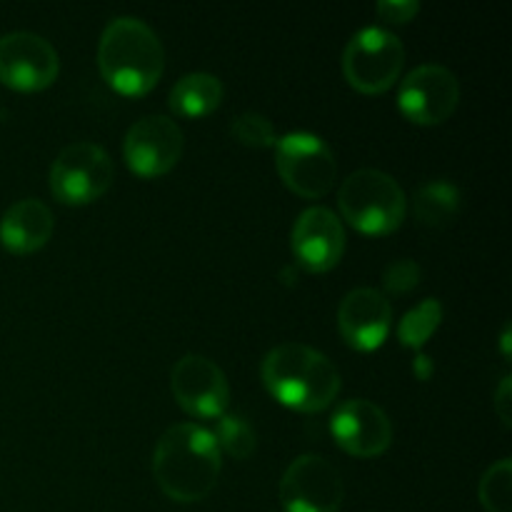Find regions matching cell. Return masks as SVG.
<instances>
[{
	"mask_svg": "<svg viewBox=\"0 0 512 512\" xmlns=\"http://www.w3.org/2000/svg\"><path fill=\"white\" fill-rule=\"evenodd\" d=\"M113 178L110 155L100 145L80 140L65 145L50 165V193L63 205H90L108 193Z\"/></svg>",
	"mask_w": 512,
	"mask_h": 512,
	"instance_id": "cell-7",
	"label": "cell"
},
{
	"mask_svg": "<svg viewBox=\"0 0 512 512\" xmlns=\"http://www.w3.org/2000/svg\"><path fill=\"white\" fill-rule=\"evenodd\" d=\"M460 83L445 65H420L410 70L398 90L400 113L418 125H440L458 110Z\"/></svg>",
	"mask_w": 512,
	"mask_h": 512,
	"instance_id": "cell-10",
	"label": "cell"
},
{
	"mask_svg": "<svg viewBox=\"0 0 512 512\" xmlns=\"http://www.w3.org/2000/svg\"><path fill=\"white\" fill-rule=\"evenodd\" d=\"M343 500V475L323 455H300L280 480V505L285 512H340Z\"/></svg>",
	"mask_w": 512,
	"mask_h": 512,
	"instance_id": "cell-8",
	"label": "cell"
},
{
	"mask_svg": "<svg viewBox=\"0 0 512 512\" xmlns=\"http://www.w3.org/2000/svg\"><path fill=\"white\" fill-rule=\"evenodd\" d=\"M338 205L358 233L373 238L395 233L408 215V195L398 180L375 168L348 175L338 190Z\"/></svg>",
	"mask_w": 512,
	"mask_h": 512,
	"instance_id": "cell-4",
	"label": "cell"
},
{
	"mask_svg": "<svg viewBox=\"0 0 512 512\" xmlns=\"http://www.w3.org/2000/svg\"><path fill=\"white\" fill-rule=\"evenodd\" d=\"M185 138L180 125L165 115H145L125 133L123 155L140 178H160L178 165Z\"/></svg>",
	"mask_w": 512,
	"mask_h": 512,
	"instance_id": "cell-11",
	"label": "cell"
},
{
	"mask_svg": "<svg viewBox=\"0 0 512 512\" xmlns=\"http://www.w3.org/2000/svg\"><path fill=\"white\" fill-rule=\"evenodd\" d=\"M335 443L353 458H378L393 445V423L380 405L365 398L345 400L330 420Z\"/></svg>",
	"mask_w": 512,
	"mask_h": 512,
	"instance_id": "cell-13",
	"label": "cell"
},
{
	"mask_svg": "<svg viewBox=\"0 0 512 512\" xmlns=\"http://www.w3.org/2000/svg\"><path fill=\"white\" fill-rule=\"evenodd\" d=\"M348 235L345 225L333 210L308 208L295 220L290 233V248L300 268L308 273H328L343 260Z\"/></svg>",
	"mask_w": 512,
	"mask_h": 512,
	"instance_id": "cell-14",
	"label": "cell"
},
{
	"mask_svg": "<svg viewBox=\"0 0 512 512\" xmlns=\"http://www.w3.org/2000/svg\"><path fill=\"white\" fill-rule=\"evenodd\" d=\"M230 133L245 148H275L278 143L273 123L260 113H240L230 125Z\"/></svg>",
	"mask_w": 512,
	"mask_h": 512,
	"instance_id": "cell-22",
	"label": "cell"
},
{
	"mask_svg": "<svg viewBox=\"0 0 512 512\" xmlns=\"http://www.w3.org/2000/svg\"><path fill=\"white\" fill-rule=\"evenodd\" d=\"M168 103L180 118H205L223 103V83L210 73L183 75L170 90Z\"/></svg>",
	"mask_w": 512,
	"mask_h": 512,
	"instance_id": "cell-17",
	"label": "cell"
},
{
	"mask_svg": "<svg viewBox=\"0 0 512 512\" xmlns=\"http://www.w3.org/2000/svg\"><path fill=\"white\" fill-rule=\"evenodd\" d=\"M170 390L180 408L200 420L228 413L230 385L223 370L203 355H183L170 370Z\"/></svg>",
	"mask_w": 512,
	"mask_h": 512,
	"instance_id": "cell-9",
	"label": "cell"
},
{
	"mask_svg": "<svg viewBox=\"0 0 512 512\" xmlns=\"http://www.w3.org/2000/svg\"><path fill=\"white\" fill-rule=\"evenodd\" d=\"M493 408L495 413H498V418L503 420L505 428H510L512 425V378L510 375H505V378L500 380L498 390H495Z\"/></svg>",
	"mask_w": 512,
	"mask_h": 512,
	"instance_id": "cell-25",
	"label": "cell"
},
{
	"mask_svg": "<svg viewBox=\"0 0 512 512\" xmlns=\"http://www.w3.org/2000/svg\"><path fill=\"white\" fill-rule=\"evenodd\" d=\"M58 50L35 33H8L0 38V83L20 93H38L55 83Z\"/></svg>",
	"mask_w": 512,
	"mask_h": 512,
	"instance_id": "cell-12",
	"label": "cell"
},
{
	"mask_svg": "<svg viewBox=\"0 0 512 512\" xmlns=\"http://www.w3.org/2000/svg\"><path fill=\"white\" fill-rule=\"evenodd\" d=\"M460 210V190L448 180H430L418 188L413 198V213L418 223L428 228H445Z\"/></svg>",
	"mask_w": 512,
	"mask_h": 512,
	"instance_id": "cell-18",
	"label": "cell"
},
{
	"mask_svg": "<svg viewBox=\"0 0 512 512\" xmlns=\"http://www.w3.org/2000/svg\"><path fill=\"white\" fill-rule=\"evenodd\" d=\"M213 438L218 443L220 453L233 455L235 460H245L255 453V445H258V438H255V430L243 415H220L215 420Z\"/></svg>",
	"mask_w": 512,
	"mask_h": 512,
	"instance_id": "cell-20",
	"label": "cell"
},
{
	"mask_svg": "<svg viewBox=\"0 0 512 512\" xmlns=\"http://www.w3.org/2000/svg\"><path fill=\"white\" fill-rule=\"evenodd\" d=\"M98 68L110 88L128 98H140L163 78V43L145 20L130 15L115 18L100 35Z\"/></svg>",
	"mask_w": 512,
	"mask_h": 512,
	"instance_id": "cell-2",
	"label": "cell"
},
{
	"mask_svg": "<svg viewBox=\"0 0 512 512\" xmlns=\"http://www.w3.org/2000/svg\"><path fill=\"white\" fill-rule=\"evenodd\" d=\"M415 373H418L420 380L428 378V375L433 373V365H430V358H425V355H420V358L415 360Z\"/></svg>",
	"mask_w": 512,
	"mask_h": 512,
	"instance_id": "cell-26",
	"label": "cell"
},
{
	"mask_svg": "<svg viewBox=\"0 0 512 512\" xmlns=\"http://www.w3.org/2000/svg\"><path fill=\"white\" fill-rule=\"evenodd\" d=\"M378 15L383 20H388V23H410V20L415 18V15L420 13V3L418 0H383V3H378Z\"/></svg>",
	"mask_w": 512,
	"mask_h": 512,
	"instance_id": "cell-24",
	"label": "cell"
},
{
	"mask_svg": "<svg viewBox=\"0 0 512 512\" xmlns=\"http://www.w3.org/2000/svg\"><path fill=\"white\" fill-rule=\"evenodd\" d=\"M263 383L285 408L320 413L340 393V373L333 360L303 343H283L263 360Z\"/></svg>",
	"mask_w": 512,
	"mask_h": 512,
	"instance_id": "cell-3",
	"label": "cell"
},
{
	"mask_svg": "<svg viewBox=\"0 0 512 512\" xmlns=\"http://www.w3.org/2000/svg\"><path fill=\"white\" fill-rule=\"evenodd\" d=\"M405 65V45L385 28H363L343 53L345 80L358 93L380 95L398 83Z\"/></svg>",
	"mask_w": 512,
	"mask_h": 512,
	"instance_id": "cell-5",
	"label": "cell"
},
{
	"mask_svg": "<svg viewBox=\"0 0 512 512\" xmlns=\"http://www.w3.org/2000/svg\"><path fill=\"white\" fill-rule=\"evenodd\" d=\"M500 345H503V355H505V358H510V325H505L503 338H500Z\"/></svg>",
	"mask_w": 512,
	"mask_h": 512,
	"instance_id": "cell-27",
	"label": "cell"
},
{
	"mask_svg": "<svg viewBox=\"0 0 512 512\" xmlns=\"http://www.w3.org/2000/svg\"><path fill=\"white\" fill-rule=\"evenodd\" d=\"M478 498L485 512L512 510V460L503 458L490 465L478 485Z\"/></svg>",
	"mask_w": 512,
	"mask_h": 512,
	"instance_id": "cell-21",
	"label": "cell"
},
{
	"mask_svg": "<svg viewBox=\"0 0 512 512\" xmlns=\"http://www.w3.org/2000/svg\"><path fill=\"white\" fill-rule=\"evenodd\" d=\"M275 168L285 188L305 200L325 198L338 180L333 150L313 133H288L278 138Z\"/></svg>",
	"mask_w": 512,
	"mask_h": 512,
	"instance_id": "cell-6",
	"label": "cell"
},
{
	"mask_svg": "<svg viewBox=\"0 0 512 512\" xmlns=\"http://www.w3.org/2000/svg\"><path fill=\"white\" fill-rule=\"evenodd\" d=\"M443 323V305L440 300L428 298L420 305H415L413 310L405 313V318L398 325V340L410 350H420L430 338L435 335V330Z\"/></svg>",
	"mask_w": 512,
	"mask_h": 512,
	"instance_id": "cell-19",
	"label": "cell"
},
{
	"mask_svg": "<svg viewBox=\"0 0 512 512\" xmlns=\"http://www.w3.org/2000/svg\"><path fill=\"white\" fill-rule=\"evenodd\" d=\"M420 275H423V270H420V265L415 260H395V263H390L385 268L383 285L388 293L405 295L418 288Z\"/></svg>",
	"mask_w": 512,
	"mask_h": 512,
	"instance_id": "cell-23",
	"label": "cell"
},
{
	"mask_svg": "<svg viewBox=\"0 0 512 512\" xmlns=\"http://www.w3.org/2000/svg\"><path fill=\"white\" fill-rule=\"evenodd\" d=\"M338 328L345 343L360 353L378 350L393 328V305L375 288H355L340 300Z\"/></svg>",
	"mask_w": 512,
	"mask_h": 512,
	"instance_id": "cell-15",
	"label": "cell"
},
{
	"mask_svg": "<svg viewBox=\"0 0 512 512\" xmlns=\"http://www.w3.org/2000/svg\"><path fill=\"white\" fill-rule=\"evenodd\" d=\"M53 210L43 200L25 198L10 205L0 218V243L13 255H30L53 238Z\"/></svg>",
	"mask_w": 512,
	"mask_h": 512,
	"instance_id": "cell-16",
	"label": "cell"
},
{
	"mask_svg": "<svg viewBox=\"0 0 512 512\" xmlns=\"http://www.w3.org/2000/svg\"><path fill=\"white\" fill-rule=\"evenodd\" d=\"M223 453L213 433L195 423L173 425L158 440L153 475L158 488L175 503H200L215 490Z\"/></svg>",
	"mask_w": 512,
	"mask_h": 512,
	"instance_id": "cell-1",
	"label": "cell"
}]
</instances>
